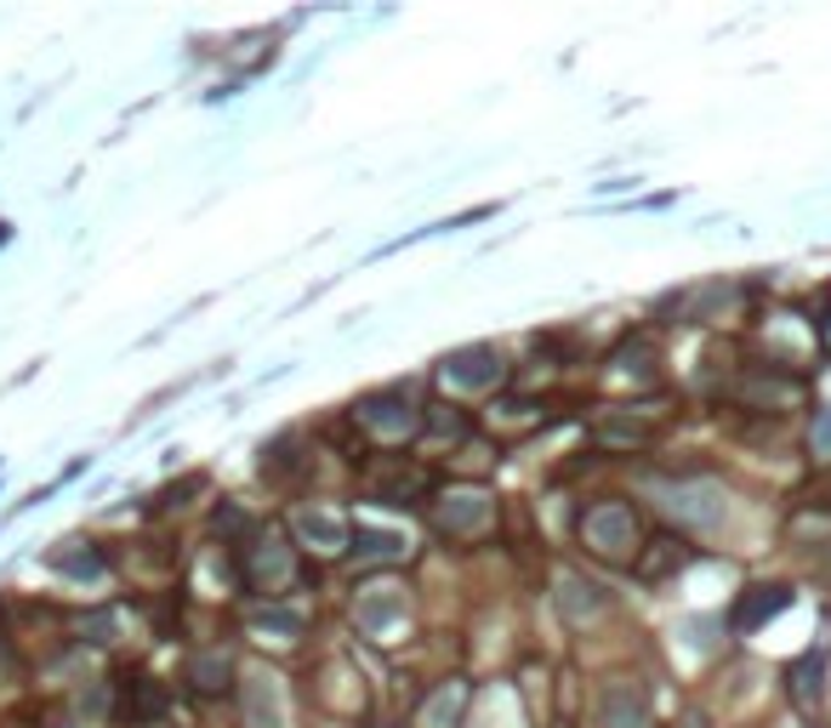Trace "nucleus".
Returning a JSON list of instances; mask_svg holds the SVG:
<instances>
[{
	"label": "nucleus",
	"instance_id": "f257e3e1",
	"mask_svg": "<svg viewBox=\"0 0 831 728\" xmlns=\"http://www.w3.org/2000/svg\"><path fill=\"white\" fill-rule=\"evenodd\" d=\"M581 529H587V541H592L598 552H604V558H626V552H633V541H638L633 507H621V501L592 507V512L581 518Z\"/></svg>",
	"mask_w": 831,
	"mask_h": 728
},
{
	"label": "nucleus",
	"instance_id": "f03ea898",
	"mask_svg": "<svg viewBox=\"0 0 831 728\" xmlns=\"http://www.w3.org/2000/svg\"><path fill=\"white\" fill-rule=\"evenodd\" d=\"M359 421L382 427V433H411L416 427V410H411V393L405 387H387V393H364V399L353 405Z\"/></svg>",
	"mask_w": 831,
	"mask_h": 728
},
{
	"label": "nucleus",
	"instance_id": "7ed1b4c3",
	"mask_svg": "<svg viewBox=\"0 0 831 728\" xmlns=\"http://www.w3.org/2000/svg\"><path fill=\"white\" fill-rule=\"evenodd\" d=\"M598 723L604 728H649V706L633 683H604L598 694Z\"/></svg>",
	"mask_w": 831,
	"mask_h": 728
},
{
	"label": "nucleus",
	"instance_id": "20e7f679",
	"mask_svg": "<svg viewBox=\"0 0 831 728\" xmlns=\"http://www.w3.org/2000/svg\"><path fill=\"white\" fill-rule=\"evenodd\" d=\"M445 376L461 382V387H490L495 376H502V359H495L490 348H461L445 359Z\"/></svg>",
	"mask_w": 831,
	"mask_h": 728
},
{
	"label": "nucleus",
	"instance_id": "39448f33",
	"mask_svg": "<svg viewBox=\"0 0 831 728\" xmlns=\"http://www.w3.org/2000/svg\"><path fill=\"white\" fill-rule=\"evenodd\" d=\"M786 604H791L786 586H752V592H741V604H735V626H741V632H757V626L775 620Z\"/></svg>",
	"mask_w": 831,
	"mask_h": 728
},
{
	"label": "nucleus",
	"instance_id": "423d86ee",
	"mask_svg": "<svg viewBox=\"0 0 831 728\" xmlns=\"http://www.w3.org/2000/svg\"><path fill=\"white\" fill-rule=\"evenodd\" d=\"M673 512H684L689 523H701V529H718L723 523V495L712 484H689V489H673Z\"/></svg>",
	"mask_w": 831,
	"mask_h": 728
},
{
	"label": "nucleus",
	"instance_id": "0eeeda50",
	"mask_svg": "<svg viewBox=\"0 0 831 728\" xmlns=\"http://www.w3.org/2000/svg\"><path fill=\"white\" fill-rule=\"evenodd\" d=\"M120 712H125V717H138V723L160 717V712H165V688H160L154 677H138V683H125V694H120Z\"/></svg>",
	"mask_w": 831,
	"mask_h": 728
},
{
	"label": "nucleus",
	"instance_id": "6e6552de",
	"mask_svg": "<svg viewBox=\"0 0 831 728\" xmlns=\"http://www.w3.org/2000/svg\"><path fill=\"white\" fill-rule=\"evenodd\" d=\"M228 677H234L228 654H194V660H188V683H194L199 694H222V688H228Z\"/></svg>",
	"mask_w": 831,
	"mask_h": 728
},
{
	"label": "nucleus",
	"instance_id": "1a4fd4ad",
	"mask_svg": "<svg viewBox=\"0 0 831 728\" xmlns=\"http://www.w3.org/2000/svg\"><path fill=\"white\" fill-rule=\"evenodd\" d=\"M461 706H468V683H450L434 706H427V728H456L461 723Z\"/></svg>",
	"mask_w": 831,
	"mask_h": 728
},
{
	"label": "nucleus",
	"instance_id": "9d476101",
	"mask_svg": "<svg viewBox=\"0 0 831 728\" xmlns=\"http://www.w3.org/2000/svg\"><path fill=\"white\" fill-rule=\"evenodd\" d=\"M490 518L484 495H456V507H445V529H479Z\"/></svg>",
	"mask_w": 831,
	"mask_h": 728
},
{
	"label": "nucleus",
	"instance_id": "9b49d317",
	"mask_svg": "<svg viewBox=\"0 0 831 728\" xmlns=\"http://www.w3.org/2000/svg\"><path fill=\"white\" fill-rule=\"evenodd\" d=\"M251 723H256V728H280V694H274L269 677L251 683Z\"/></svg>",
	"mask_w": 831,
	"mask_h": 728
},
{
	"label": "nucleus",
	"instance_id": "f8f14e48",
	"mask_svg": "<svg viewBox=\"0 0 831 728\" xmlns=\"http://www.w3.org/2000/svg\"><path fill=\"white\" fill-rule=\"evenodd\" d=\"M398 547H405V541L387 536V529H359V536H353V552H359V558H393Z\"/></svg>",
	"mask_w": 831,
	"mask_h": 728
},
{
	"label": "nucleus",
	"instance_id": "ddd939ff",
	"mask_svg": "<svg viewBox=\"0 0 831 728\" xmlns=\"http://www.w3.org/2000/svg\"><path fill=\"white\" fill-rule=\"evenodd\" d=\"M285 581V552H256V564H251V586H280Z\"/></svg>",
	"mask_w": 831,
	"mask_h": 728
},
{
	"label": "nucleus",
	"instance_id": "4468645a",
	"mask_svg": "<svg viewBox=\"0 0 831 728\" xmlns=\"http://www.w3.org/2000/svg\"><path fill=\"white\" fill-rule=\"evenodd\" d=\"M296 529H303L308 541H325V547H342V523H330V518H314V512H303L296 518Z\"/></svg>",
	"mask_w": 831,
	"mask_h": 728
},
{
	"label": "nucleus",
	"instance_id": "2eb2a0df",
	"mask_svg": "<svg viewBox=\"0 0 831 728\" xmlns=\"http://www.w3.org/2000/svg\"><path fill=\"white\" fill-rule=\"evenodd\" d=\"M797 701L803 706L820 701V654H803V666H797Z\"/></svg>",
	"mask_w": 831,
	"mask_h": 728
},
{
	"label": "nucleus",
	"instance_id": "dca6fc26",
	"mask_svg": "<svg viewBox=\"0 0 831 728\" xmlns=\"http://www.w3.org/2000/svg\"><path fill=\"white\" fill-rule=\"evenodd\" d=\"M393 615H398V598H371V604L359 609V626H364V632H382Z\"/></svg>",
	"mask_w": 831,
	"mask_h": 728
},
{
	"label": "nucleus",
	"instance_id": "f3484780",
	"mask_svg": "<svg viewBox=\"0 0 831 728\" xmlns=\"http://www.w3.org/2000/svg\"><path fill=\"white\" fill-rule=\"evenodd\" d=\"M814 450L831 455V410H820V421H814Z\"/></svg>",
	"mask_w": 831,
	"mask_h": 728
},
{
	"label": "nucleus",
	"instance_id": "a211bd4d",
	"mask_svg": "<svg viewBox=\"0 0 831 728\" xmlns=\"http://www.w3.org/2000/svg\"><path fill=\"white\" fill-rule=\"evenodd\" d=\"M825 342H831V313H825Z\"/></svg>",
	"mask_w": 831,
	"mask_h": 728
},
{
	"label": "nucleus",
	"instance_id": "6ab92c4d",
	"mask_svg": "<svg viewBox=\"0 0 831 728\" xmlns=\"http://www.w3.org/2000/svg\"><path fill=\"white\" fill-rule=\"evenodd\" d=\"M0 240H7V222H0Z\"/></svg>",
	"mask_w": 831,
	"mask_h": 728
}]
</instances>
